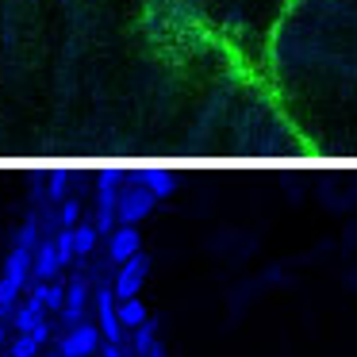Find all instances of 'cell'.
<instances>
[{"instance_id": "4fadbf2b", "label": "cell", "mask_w": 357, "mask_h": 357, "mask_svg": "<svg viewBox=\"0 0 357 357\" xmlns=\"http://www.w3.org/2000/svg\"><path fill=\"white\" fill-rule=\"evenodd\" d=\"M81 223V204L77 200H62V208H58V227L62 231H70V227Z\"/></svg>"}, {"instance_id": "7c38bea8", "label": "cell", "mask_w": 357, "mask_h": 357, "mask_svg": "<svg viewBox=\"0 0 357 357\" xmlns=\"http://www.w3.org/2000/svg\"><path fill=\"white\" fill-rule=\"evenodd\" d=\"M139 185H146L150 192L158 196V200H162V196H169V192H173V177H165V173H146V177H142Z\"/></svg>"}, {"instance_id": "7a4b0ae2", "label": "cell", "mask_w": 357, "mask_h": 357, "mask_svg": "<svg viewBox=\"0 0 357 357\" xmlns=\"http://www.w3.org/2000/svg\"><path fill=\"white\" fill-rule=\"evenodd\" d=\"M146 269H150V261H146V254H135V257H127L123 265H119V273H116V300H135L139 296V288H142V280H146Z\"/></svg>"}, {"instance_id": "e0dca14e", "label": "cell", "mask_w": 357, "mask_h": 357, "mask_svg": "<svg viewBox=\"0 0 357 357\" xmlns=\"http://www.w3.org/2000/svg\"><path fill=\"white\" fill-rule=\"evenodd\" d=\"M50 357H66V354H62V349H54V354H50Z\"/></svg>"}, {"instance_id": "8992f818", "label": "cell", "mask_w": 357, "mask_h": 357, "mask_svg": "<svg viewBox=\"0 0 357 357\" xmlns=\"http://www.w3.org/2000/svg\"><path fill=\"white\" fill-rule=\"evenodd\" d=\"M58 269H62V254H58V238H39L35 246V265H31V277L35 280H54Z\"/></svg>"}, {"instance_id": "30bf717a", "label": "cell", "mask_w": 357, "mask_h": 357, "mask_svg": "<svg viewBox=\"0 0 357 357\" xmlns=\"http://www.w3.org/2000/svg\"><path fill=\"white\" fill-rule=\"evenodd\" d=\"M116 311H119V323H123V326H131V331H135V326H142V323H146V307H142V303H139V296H135V300H119L116 303Z\"/></svg>"}, {"instance_id": "9c48e42d", "label": "cell", "mask_w": 357, "mask_h": 357, "mask_svg": "<svg viewBox=\"0 0 357 357\" xmlns=\"http://www.w3.org/2000/svg\"><path fill=\"white\" fill-rule=\"evenodd\" d=\"M47 338H50V326L39 334H16V338H12V357H35Z\"/></svg>"}, {"instance_id": "8fae6325", "label": "cell", "mask_w": 357, "mask_h": 357, "mask_svg": "<svg viewBox=\"0 0 357 357\" xmlns=\"http://www.w3.org/2000/svg\"><path fill=\"white\" fill-rule=\"evenodd\" d=\"M131 342H135V354H142V357H146L150 349L158 346V326L146 319L142 326H135V338H131Z\"/></svg>"}, {"instance_id": "5bb4252c", "label": "cell", "mask_w": 357, "mask_h": 357, "mask_svg": "<svg viewBox=\"0 0 357 357\" xmlns=\"http://www.w3.org/2000/svg\"><path fill=\"white\" fill-rule=\"evenodd\" d=\"M54 238H58V254H62V265H70L73 257H77V254H73V231H58Z\"/></svg>"}, {"instance_id": "2e32d148", "label": "cell", "mask_w": 357, "mask_h": 357, "mask_svg": "<svg viewBox=\"0 0 357 357\" xmlns=\"http://www.w3.org/2000/svg\"><path fill=\"white\" fill-rule=\"evenodd\" d=\"M146 357H165V349H162V346H154V349H150Z\"/></svg>"}, {"instance_id": "5b68a950", "label": "cell", "mask_w": 357, "mask_h": 357, "mask_svg": "<svg viewBox=\"0 0 357 357\" xmlns=\"http://www.w3.org/2000/svg\"><path fill=\"white\" fill-rule=\"evenodd\" d=\"M89 300H93V288H89L81 277H73L70 284H66V307H62V323H66V326H77V323H85V307H89Z\"/></svg>"}, {"instance_id": "52a82bcc", "label": "cell", "mask_w": 357, "mask_h": 357, "mask_svg": "<svg viewBox=\"0 0 357 357\" xmlns=\"http://www.w3.org/2000/svg\"><path fill=\"white\" fill-rule=\"evenodd\" d=\"M139 246H142V238H139L135 227H116V231L108 234V257L116 265H123L127 257H135V254H139Z\"/></svg>"}, {"instance_id": "ba28073f", "label": "cell", "mask_w": 357, "mask_h": 357, "mask_svg": "<svg viewBox=\"0 0 357 357\" xmlns=\"http://www.w3.org/2000/svg\"><path fill=\"white\" fill-rule=\"evenodd\" d=\"M73 231V254L77 257H89L96 250V238H100V231H96V223H77L70 227Z\"/></svg>"}, {"instance_id": "3957f363", "label": "cell", "mask_w": 357, "mask_h": 357, "mask_svg": "<svg viewBox=\"0 0 357 357\" xmlns=\"http://www.w3.org/2000/svg\"><path fill=\"white\" fill-rule=\"evenodd\" d=\"M154 200L158 196L150 192L146 185H135V188H127V192H119V223L135 227L139 219H146L150 208H154Z\"/></svg>"}, {"instance_id": "277c9868", "label": "cell", "mask_w": 357, "mask_h": 357, "mask_svg": "<svg viewBox=\"0 0 357 357\" xmlns=\"http://www.w3.org/2000/svg\"><path fill=\"white\" fill-rule=\"evenodd\" d=\"M12 326H16V334H39L47 331V307H43L35 296H27V300L16 303V311H12Z\"/></svg>"}, {"instance_id": "6da1fadb", "label": "cell", "mask_w": 357, "mask_h": 357, "mask_svg": "<svg viewBox=\"0 0 357 357\" xmlns=\"http://www.w3.org/2000/svg\"><path fill=\"white\" fill-rule=\"evenodd\" d=\"M100 338L104 334L96 323H77L58 338V349H62L66 357H93L96 349H100Z\"/></svg>"}, {"instance_id": "9a60e30c", "label": "cell", "mask_w": 357, "mask_h": 357, "mask_svg": "<svg viewBox=\"0 0 357 357\" xmlns=\"http://www.w3.org/2000/svg\"><path fill=\"white\" fill-rule=\"evenodd\" d=\"M100 357H123V346H116V342H104V346H100Z\"/></svg>"}]
</instances>
